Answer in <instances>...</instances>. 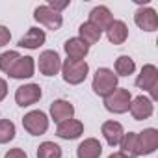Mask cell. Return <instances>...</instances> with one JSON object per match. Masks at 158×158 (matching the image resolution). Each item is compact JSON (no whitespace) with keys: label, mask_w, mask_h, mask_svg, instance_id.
I'll return each instance as SVG.
<instances>
[{"label":"cell","mask_w":158,"mask_h":158,"mask_svg":"<svg viewBox=\"0 0 158 158\" xmlns=\"http://www.w3.org/2000/svg\"><path fill=\"white\" fill-rule=\"evenodd\" d=\"M23 127L32 136H43L48 130V117L41 110H32L23 117Z\"/></svg>","instance_id":"cell-5"},{"label":"cell","mask_w":158,"mask_h":158,"mask_svg":"<svg viewBox=\"0 0 158 158\" xmlns=\"http://www.w3.org/2000/svg\"><path fill=\"white\" fill-rule=\"evenodd\" d=\"M101 132H102V136H104V139H106V143H108L110 147H117V145L121 143L123 136H125L123 125H121L119 121H106V123L102 125Z\"/></svg>","instance_id":"cell-15"},{"label":"cell","mask_w":158,"mask_h":158,"mask_svg":"<svg viewBox=\"0 0 158 158\" xmlns=\"http://www.w3.org/2000/svg\"><path fill=\"white\" fill-rule=\"evenodd\" d=\"M37 67H39V73L45 74V76H54L61 71V58L56 50H45L39 54V60H37Z\"/></svg>","instance_id":"cell-8"},{"label":"cell","mask_w":158,"mask_h":158,"mask_svg":"<svg viewBox=\"0 0 158 158\" xmlns=\"http://www.w3.org/2000/svg\"><path fill=\"white\" fill-rule=\"evenodd\" d=\"M132 95L127 88H115L108 97H104V108L112 114H125L128 112Z\"/></svg>","instance_id":"cell-3"},{"label":"cell","mask_w":158,"mask_h":158,"mask_svg":"<svg viewBox=\"0 0 158 158\" xmlns=\"http://www.w3.org/2000/svg\"><path fill=\"white\" fill-rule=\"evenodd\" d=\"M4 158H28V154H26L23 149L15 147V149H10V151L6 152V156H4Z\"/></svg>","instance_id":"cell-28"},{"label":"cell","mask_w":158,"mask_h":158,"mask_svg":"<svg viewBox=\"0 0 158 158\" xmlns=\"http://www.w3.org/2000/svg\"><path fill=\"white\" fill-rule=\"evenodd\" d=\"M41 95H43V91H41L39 84H24V86L17 88V91H15V102L19 106H23V108H26V106L35 104L41 99Z\"/></svg>","instance_id":"cell-9"},{"label":"cell","mask_w":158,"mask_h":158,"mask_svg":"<svg viewBox=\"0 0 158 158\" xmlns=\"http://www.w3.org/2000/svg\"><path fill=\"white\" fill-rule=\"evenodd\" d=\"M69 4H71V0H63V2H54V0H50V2H48L47 6H48V8H52L54 11H58V13H60V11H61V10H65Z\"/></svg>","instance_id":"cell-29"},{"label":"cell","mask_w":158,"mask_h":158,"mask_svg":"<svg viewBox=\"0 0 158 158\" xmlns=\"http://www.w3.org/2000/svg\"><path fill=\"white\" fill-rule=\"evenodd\" d=\"M34 19H35L39 24H43V26H47L48 30H54V32L60 30L61 24H63L61 13L54 11V10L48 8V6H37L35 11H34Z\"/></svg>","instance_id":"cell-7"},{"label":"cell","mask_w":158,"mask_h":158,"mask_svg":"<svg viewBox=\"0 0 158 158\" xmlns=\"http://www.w3.org/2000/svg\"><path fill=\"white\" fill-rule=\"evenodd\" d=\"M106 35H108V41L114 43V45H123L128 37V26L123 23V21H114L108 30H106Z\"/></svg>","instance_id":"cell-20"},{"label":"cell","mask_w":158,"mask_h":158,"mask_svg":"<svg viewBox=\"0 0 158 158\" xmlns=\"http://www.w3.org/2000/svg\"><path fill=\"white\" fill-rule=\"evenodd\" d=\"M158 149V130L156 128H145L141 132H136V152L138 156L151 154Z\"/></svg>","instance_id":"cell-6"},{"label":"cell","mask_w":158,"mask_h":158,"mask_svg":"<svg viewBox=\"0 0 158 158\" xmlns=\"http://www.w3.org/2000/svg\"><path fill=\"white\" fill-rule=\"evenodd\" d=\"M63 50L67 54L69 60H84L89 52V47L82 41V39H78V37H71L65 41L63 45Z\"/></svg>","instance_id":"cell-18"},{"label":"cell","mask_w":158,"mask_h":158,"mask_svg":"<svg viewBox=\"0 0 158 158\" xmlns=\"http://www.w3.org/2000/svg\"><path fill=\"white\" fill-rule=\"evenodd\" d=\"M19 58H21V54L17 50H6V52H2V54H0V71L8 74L10 69L15 65V61Z\"/></svg>","instance_id":"cell-26"},{"label":"cell","mask_w":158,"mask_h":158,"mask_svg":"<svg viewBox=\"0 0 158 158\" xmlns=\"http://www.w3.org/2000/svg\"><path fill=\"white\" fill-rule=\"evenodd\" d=\"M89 23L102 32V30H108V26L114 23V15L106 6H97L89 13Z\"/></svg>","instance_id":"cell-17"},{"label":"cell","mask_w":158,"mask_h":158,"mask_svg":"<svg viewBox=\"0 0 158 158\" xmlns=\"http://www.w3.org/2000/svg\"><path fill=\"white\" fill-rule=\"evenodd\" d=\"M8 95V82L4 80V78H0V102H2Z\"/></svg>","instance_id":"cell-30"},{"label":"cell","mask_w":158,"mask_h":158,"mask_svg":"<svg viewBox=\"0 0 158 158\" xmlns=\"http://www.w3.org/2000/svg\"><path fill=\"white\" fill-rule=\"evenodd\" d=\"M45 41H47L45 30H41V28H30V30L19 39V47L35 50V48H39L41 45H45Z\"/></svg>","instance_id":"cell-16"},{"label":"cell","mask_w":158,"mask_h":158,"mask_svg":"<svg viewBox=\"0 0 158 158\" xmlns=\"http://www.w3.org/2000/svg\"><path fill=\"white\" fill-rule=\"evenodd\" d=\"M17 134V128H15V123L10 121V119H0V143H8L15 138Z\"/></svg>","instance_id":"cell-25"},{"label":"cell","mask_w":158,"mask_h":158,"mask_svg":"<svg viewBox=\"0 0 158 158\" xmlns=\"http://www.w3.org/2000/svg\"><path fill=\"white\" fill-rule=\"evenodd\" d=\"M34 71H35V61L32 56H21L15 65L10 69V76L15 78V80H24V78H30L34 76Z\"/></svg>","instance_id":"cell-12"},{"label":"cell","mask_w":158,"mask_h":158,"mask_svg":"<svg viewBox=\"0 0 158 158\" xmlns=\"http://www.w3.org/2000/svg\"><path fill=\"white\" fill-rule=\"evenodd\" d=\"M37 158H61V147L54 141H43L37 147Z\"/></svg>","instance_id":"cell-23"},{"label":"cell","mask_w":158,"mask_h":158,"mask_svg":"<svg viewBox=\"0 0 158 158\" xmlns=\"http://www.w3.org/2000/svg\"><path fill=\"white\" fill-rule=\"evenodd\" d=\"M74 115V106L69 102V101H63V99H58L50 104V117L54 123H63L67 119H73Z\"/></svg>","instance_id":"cell-14"},{"label":"cell","mask_w":158,"mask_h":158,"mask_svg":"<svg viewBox=\"0 0 158 158\" xmlns=\"http://www.w3.org/2000/svg\"><path fill=\"white\" fill-rule=\"evenodd\" d=\"M101 37H102V32H101L97 26H93L89 21H88V23H82L80 28H78V39H82L88 47L99 43Z\"/></svg>","instance_id":"cell-21"},{"label":"cell","mask_w":158,"mask_h":158,"mask_svg":"<svg viewBox=\"0 0 158 158\" xmlns=\"http://www.w3.org/2000/svg\"><path fill=\"white\" fill-rule=\"evenodd\" d=\"M108 158H127V156H125L123 152H119V151H117V152H112V154H110Z\"/></svg>","instance_id":"cell-31"},{"label":"cell","mask_w":158,"mask_h":158,"mask_svg":"<svg viewBox=\"0 0 158 158\" xmlns=\"http://www.w3.org/2000/svg\"><path fill=\"white\" fill-rule=\"evenodd\" d=\"M61 74L67 84L78 86L88 78L89 65L86 63V60H69L67 58L65 61H61Z\"/></svg>","instance_id":"cell-1"},{"label":"cell","mask_w":158,"mask_h":158,"mask_svg":"<svg viewBox=\"0 0 158 158\" xmlns=\"http://www.w3.org/2000/svg\"><path fill=\"white\" fill-rule=\"evenodd\" d=\"M10 39H11V32L6 26L0 24V47H6L10 43Z\"/></svg>","instance_id":"cell-27"},{"label":"cell","mask_w":158,"mask_h":158,"mask_svg":"<svg viewBox=\"0 0 158 158\" xmlns=\"http://www.w3.org/2000/svg\"><path fill=\"white\" fill-rule=\"evenodd\" d=\"M82 134H84V123L78 119H67V121L60 123L56 128V136L61 139H76Z\"/></svg>","instance_id":"cell-13"},{"label":"cell","mask_w":158,"mask_h":158,"mask_svg":"<svg viewBox=\"0 0 158 158\" xmlns=\"http://www.w3.org/2000/svg\"><path fill=\"white\" fill-rule=\"evenodd\" d=\"M128 112H130V115H132L136 121H143V119H149V117L152 115L154 104H152V101H151L149 97L139 95V97H136V99L130 101Z\"/></svg>","instance_id":"cell-10"},{"label":"cell","mask_w":158,"mask_h":158,"mask_svg":"<svg viewBox=\"0 0 158 158\" xmlns=\"http://www.w3.org/2000/svg\"><path fill=\"white\" fill-rule=\"evenodd\" d=\"M136 71V63L130 56H119L115 60V74L119 76H130Z\"/></svg>","instance_id":"cell-22"},{"label":"cell","mask_w":158,"mask_h":158,"mask_svg":"<svg viewBox=\"0 0 158 158\" xmlns=\"http://www.w3.org/2000/svg\"><path fill=\"white\" fill-rule=\"evenodd\" d=\"M136 86L143 91H149L151 93V101L156 99V88H158V69L156 65L152 63H145L136 78Z\"/></svg>","instance_id":"cell-4"},{"label":"cell","mask_w":158,"mask_h":158,"mask_svg":"<svg viewBox=\"0 0 158 158\" xmlns=\"http://www.w3.org/2000/svg\"><path fill=\"white\" fill-rule=\"evenodd\" d=\"M102 154V145L95 138H86L76 149L78 158H99Z\"/></svg>","instance_id":"cell-19"},{"label":"cell","mask_w":158,"mask_h":158,"mask_svg":"<svg viewBox=\"0 0 158 158\" xmlns=\"http://www.w3.org/2000/svg\"><path fill=\"white\" fill-rule=\"evenodd\" d=\"M117 74L108 69V67H101L95 71V76H93V82H91V88L93 91L99 95V97H108L115 88H117Z\"/></svg>","instance_id":"cell-2"},{"label":"cell","mask_w":158,"mask_h":158,"mask_svg":"<svg viewBox=\"0 0 158 158\" xmlns=\"http://www.w3.org/2000/svg\"><path fill=\"white\" fill-rule=\"evenodd\" d=\"M134 23L143 32H154L158 28V15L152 8H139L134 13Z\"/></svg>","instance_id":"cell-11"},{"label":"cell","mask_w":158,"mask_h":158,"mask_svg":"<svg viewBox=\"0 0 158 158\" xmlns=\"http://www.w3.org/2000/svg\"><path fill=\"white\" fill-rule=\"evenodd\" d=\"M119 145H121V151L119 152H123L127 158H136L138 156V152H136V132L125 134Z\"/></svg>","instance_id":"cell-24"}]
</instances>
